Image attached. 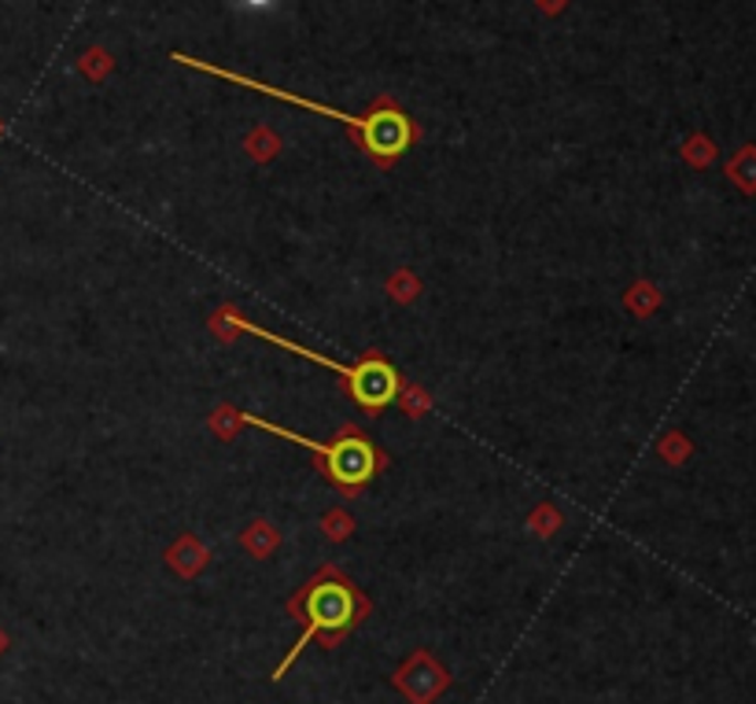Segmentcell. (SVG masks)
<instances>
[{"mask_svg":"<svg viewBox=\"0 0 756 704\" xmlns=\"http://www.w3.org/2000/svg\"><path fill=\"white\" fill-rule=\"evenodd\" d=\"M288 616L299 620L302 631L296 638V646L288 649V657L274 668V682L285 679V671L296 664L299 653L310 642H321L326 649H332L343 634H351L354 627L370 616V601H365V594L354 587L348 576H340V572L329 565L291 594Z\"/></svg>","mask_w":756,"mask_h":704,"instance_id":"1","label":"cell"},{"mask_svg":"<svg viewBox=\"0 0 756 704\" xmlns=\"http://www.w3.org/2000/svg\"><path fill=\"white\" fill-rule=\"evenodd\" d=\"M178 63H185V67H196V71H207L214 74V78H230L233 85H244V89H255V93H266V96H277V100H288V104H296V107H307V111H318V115H326V118H337V122H348L351 129H359V137H362V148L370 151V156L376 162H392L398 159L403 151L414 145V122L403 115V111H395L392 104H381V107H373L370 115L365 118H354V115H343L337 111V107H329V104H315V100H302V96L296 93H288V89H277V85H266V82H255V78H244V74H233V71H225V67H214V63H203V60H192V56H174Z\"/></svg>","mask_w":756,"mask_h":704,"instance_id":"2","label":"cell"},{"mask_svg":"<svg viewBox=\"0 0 756 704\" xmlns=\"http://www.w3.org/2000/svg\"><path fill=\"white\" fill-rule=\"evenodd\" d=\"M214 324H230L233 332H252V335H258V340H266V343H274V346H285L288 354H302V359L326 365V370L343 373V376H348V384H351L354 403H359L362 409H373V414H376V409H384V406H392L395 395H398V373L384 359H376V354H365V359L354 362V365L332 362L329 354H318V351H310V346L291 343V340H285V335H277V332H266L263 324L241 318V313H236L233 307H225L219 318H214Z\"/></svg>","mask_w":756,"mask_h":704,"instance_id":"3","label":"cell"},{"mask_svg":"<svg viewBox=\"0 0 756 704\" xmlns=\"http://www.w3.org/2000/svg\"><path fill=\"white\" fill-rule=\"evenodd\" d=\"M230 414V420H236V425H255L269 431V436H280L288 442H299V447L315 450L321 461H326V472L329 480L337 487H348V491H354V487H365L376 476V469L384 465V458L376 454V447L370 442V436H362L359 428H343L332 442H315L307 436H299V431H288L280 425H269V420H258L255 414H241V409H225Z\"/></svg>","mask_w":756,"mask_h":704,"instance_id":"4","label":"cell"},{"mask_svg":"<svg viewBox=\"0 0 756 704\" xmlns=\"http://www.w3.org/2000/svg\"><path fill=\"white\" fill-rule=\"evenodd\" d=\"M392 682H395V690H403L414 704H432L443 690L450 686V675H447V668L436 664V660L420 649V653H414L403 668L395 671Z\"/></svg>","mask_w":756,"mask_h":704,"instance_id":"5","label":"cell"},{"mask_svg":"<svg viewBox=\"0 0 756 704\" xmlns=\"http://www.w3.org/2000/svg\"><path fill=\"white\" fill-rule=\"evenodd\" d=\"M247 550H252V554H258V557H266L269 550H274V543H277V535H274V527L269 524H252L247 527Z\"/></svg>","mask_w":756,"mask_h":704,"instance_id":"6","label":"cell"},{"mask_svg":"<svg viewBox=\"0 0 756 704\" xmlns=\"http://www.w3.org/2000/svg\"><path fill=\"white\" fill-rule=\"evenodd\" d=\"M4 649H8V638H4V631H0V653H4Z\"/></svg>","mask_w":756,"mask_h":704,"instance_id":"7","label":"cell"}]
</instances>
